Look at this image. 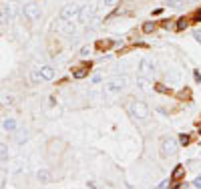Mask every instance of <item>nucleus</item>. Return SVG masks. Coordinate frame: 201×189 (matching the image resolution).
Segmentation results:
<instances>
[{
    "instance_id": "23",
    "label": "nucleus",
    "mask_w": 201,
    "mask_h": 189,
    "mask_svg": "<svg viewBox=\"0 0 201 189\" xmlns=\"http://www.w3.org/2000/svg\"><path fill=\"white\" fill-rule=\"evenodd\" d=\"M89 52H90V46H83L80 48V55L83 56H89Z\"/></svg>"
},
{
    "instance_id": "10",
    "label": "nucleus",
    "mask_w": 201,
    "mask_h": 189,
    "mask_svg": "<svg viewBox=\"0 0 201 189\" xmlns=\"http://www.w3.org/2000/svg\"><path fill=\"white\" fill-rule=\"evenodd\" d=\"M167 80H169V85H179V83H181V73H179V70H169Z\"/></svg>"
},
{
    "instance_id": "25",
    "label": "nucleus",
    "mask_w": 201,
    "mask_h": 189,
    "mask_svg": "<svg viewBox=\"0 0 201 189\" xmlns=\"http://www.w3.org/2000/svg\"><path fill=\"white\" fill-rule=\"evenodd\" d=\"M193 38H195L197 42H201V30H195V32H193Z\"/></svg>"
},
{
    "instance_id": "9",
    "label": "nucleus",
    "mask_w": 201,
    "mask_h": 189,
    "mask_svg": "<svg viewBox=\"0 0 201 189\" xmlns=\"http://www.w3.org/2000/svg\"><path fill=\"white\" fill-rule=\"evenodd\" d=\"M137 87H139V91L147 93V91L151 89V83H149V78H147L145 75H139V77H137Z\"/></svg>"
},
{
    "instance_id": "14",
    "label": "nucleus",
    "mask_w": 201,
    "mask_h": 189,
    "mask_svg": "<svg viewBox=\"0 0 201 189\" xmlns=\"http://www.w3.org/2000/svg\"><path fill=\"white\" fill-rule=\"evenodd\" d=\"M2 129L8 131V133H12V131L16 129V121H14V119H6V121L2 123Z\"/></svg>"
},
{
    "instance_id": "12",
    "label": "nucleus",
    "mask_w": 201,
    "mask_h": 189,
    "mask_svg": "<svg viewBox=\"0 0 201 189\" xmlns=\"http://www.w3.org/2000/svg\"><path fill=\"white\" fill-rule=\"evenodd\" d=\"M36 179H38L40 183H48V181H50V171H48V169H40V171L36 173Z\"/></svg>"
},
{
    "instance_id": "11",
    "label": "nucleus",
    "mask_w": 201,
    "mask_h": 189,
    "mask_svg": "<svg viewBox=\"0 0 201 189\" xmlns=\"http://www.w3.org/2000/svg\"><path fill=\"white\" fill-rule=\"evenodd\" d=\"M40 75H42V78L50 80V78H55V68L48 67V65H45V67H40Z\"/></svg>"
},
{
    "instance_id": "4",
    "label": "nucleus",
    "mask_w": 201,
    "mask_h": 189,
    "mask_svg": "<svg viewBox=\"0 0 201 189\" xmlns=\"http://www.w3.org/2000/svg\"><path fill=\"white\" fill-rule=\"evenodd\" d=\"M131 113H133V117H137V119H147L149 117V107H147L143 101H135L133 105H131Z\"/></svg>"
},
{
    "instance_id": "8",
    "label": "nucleus",
    "mask_w": 201,
    "mask_h": 189,
    "mask_svg": "<svg viewBox=\"0 0 201 189\" xmlns=\"http://www.w3.org/2000/svg\"><path fill=\"white\" fill-rule=\"evenodd\" d=\"M12 6H2V10H0V22L2 24H10L12 22Z\"/></svg>"
},
{
    "instance_id": "28",
    "label": "nucleus",
    "mask_w": 201,
    "mask_h": 189,
    "mask_svg": "<svg viewBox=\"0 0 201 189\" xmlns=\"http://www.w3.org/2000/svg\"><path fill=\"white\" fill-rule=\"evenodd\" d=\"M157 91H159V93H167V89H165L163 85H157Z\"/></svg>"
},
{
    "instance_id": "26",
    "label": "nucleus",
    "mask_w": 201,
    "mask_h": 189,
    "mask_svg": "<svg viewBox=\"0 0 201 189\" xmlns=\"http://www.w3.org/2000/svg\"><path fill=\"white\" fill-rule=\"evenodd\" d=\"M177 26H179V28H185V26H187V20H185V18H181Z\"/></svg>"
},
{
    "instance_id": "1",
    "label": "nucleus",
    "mask_w": 201,
    "mask_h": 189,
    "mask_svg": "<svg viewBox=\"0 0 201 189\" xmlns=\"http://www.w3.org/2000/svg\"><path fill=\"white\" fill-rule=\"evenodd\" d=\"M125 85H127V78H111V80H107L105 83V87H103V95L105 97H115V95H119L121 91L125 89Z\"/></svg>"
},
{
    "instance_id": "20",
    "label": "nucleus",
    "mask_w": 201,
    "mask_h": 189,
    "mask_svg": "<svg viewBox=\"0 0 201 189\" xmlns=\"http://www.w3.org/2000/svg\"><path fill=\"white\" fill-rule=\"evenodd\" d=\"M153 28H155V24H153V22H145V24H143V30H145V32H151Z\"/></svg>"
},
{
    "instance_id": "5",
    "label": "nucleus",
    "mask_w": 201,
    "mask_h": 189,
    "mask_svg": "<svg viewBox=\"0 0 201 189\" xmlns=\"http://www.w3.org/2000/svg\"><path fill=\"white\" fill-rule=\"evenodd\" d=\"M78 12H80V8L78 6H75V4H68V6H65L62 8V12H60V20H75L78 16Z\"/></svg>"
},
{
    "instance_id": "24",
    "label": "nucleus",
    "mask_w": 201,
    "mask_h": 189,
    "mask_svg": "<svg viewBox=\"0 0 201 189\" xmlns=\"http://www.w3.org/2000/svg\"><path fill=\"white\" fill-rule=\"evenodd\" d=\"M117 2H119V0H103V4H105V6H115Z\"/></svg>"
},
{
    "instance_id": "7",
    "label": "nucleus",
    "mask_w": 201,
    "mask_h": 189,
    "mask_svg": "<svg viewBox=\"0 0 201 189\" xmlns=\"http://www.w3.org/2000/svg\"><path fill=\"white\" fill-rule=\"evenodd\" d=\"M175 151H177V143H175L173 139H165V141H163V147H161V153L167 157V155H173Z\"/></svg>"
},
{
    "instance_id": "16",
    "label": "nucleus",
    "mask_w": 201,
    "mask_h": 189,
    "mask_svg": "<svg viewBox=\"0 0 201 189\" xmlns=\"http://www.w3.org/2000/svg\"><path fill=\"white\" fill-rule=\"evenodd\" d=\"M8 157V147L4 143H0V159H6Z\"/></svg>"
},
{
    "instance_id": "29",
    "label": "nucleus",
    "mask_w": 201,
    "mask_h": 189,
    "mask_svg": "<svg viewBox=\"0 0 201 189\" xmlns=\"http://www.w3.org/2000/svg\"><path fill=\"white\" fill-rule=\"evenodd\" d=\"M191 2H197V0H191Z\"/></svg>"
},
{
    "instance_id": "27",
    "label": "nucleus",
    "mask_w": 201,
    "mask_h": 189,
    "mask_svg": "<svg viewBox=\"0 0 201 189\" xmlns=\"http://www.w3.org/2000/svg\"><path fill=\"white\" fill-rule=\"evenodd\" d=\"M193 187H201V177H195V181H193Z\"/></svg>"
},
{
    "instance_id": "15",
    "label": "nucleus",
    "mask_w": 201,
    "mask_h": 189,
    "mask_svg": "<svg viewBox=\"0 0 201 189\" xmlns=\"http://www.w3.org/2000/svg\"><path fill=\"white\" fill-rule=\"evenodd\" d=\"M30 77H32V80H34V83H38V80L42 78V75H40V68H34L32 73H30Z\"/></svg>"
},
{
    "instance_id": "17",
    "label": "nucleus",
    "mask_w": 201,
    "mask_h": 189,
    "mask_svg": "<svg viewBox=\"0 0 201 189\" xmlns=\"http://www.w3.org/2000/svg\"><path fill=\"white\" fill-rule=\"evenodd\" d=\"M165 4H167V6H173V8H179V6L183 4V0H165Z\"/></svg>"
},
{
    "instance_id": "6",
    "label": "nucleus",
    "mask_w": 201,
    "mask_h": 189,
    "mask_svg": "<svg viewBox=\"0 0 201 189\" xmlns=\"http://www.w3.org/2000/svg\"><path fill=\"white\" fill-rule=\"evenodd\" d=\"M153 68H155V63L151 60V58H141V63H139V75H151L153 73Z\"/></svg>"
},
{
    "instance_id": "19",
    "label": "nucleus",
    "mask_w": 201,
    "mask_h": 189,
    "mask_svg": "<svg viewBox=\"0 0 201 189\" xmlns=\"http://www.w3.org/2000/svg\"><path fill=\"white\" fill-rule=\"evenodd\" d=\"M75 77H77V78H83V77H87V68H78L77 73H75Z\"/></svg>"
},
{
    "instance_id": "21",
    "label": "nucleus",
    "mask_w": 201,
    "mask_h": 189,
    "mask_svg": "<svg viewBox=\"0 0 201 189\" xmlns=\"http://www.w3.org/2000/svg\"><path fill=\"white\" fill-rule=\"evenodd\" d=\"M181 175H183V167H181V165H177V169H175V173H173V179L181 177Z\"/></svg>"
},
{
    "instance_id": "13",
    "label": "nucleus",
    "mask_w": 201,
    "mask_h": 189,
    "mask_svg": "<svg viewBox=\"0 0 201 189\" xmlns=\"http://www.w3.org/2000/svg\"><path fill=\"white\" fill-rule=\"evenodd\" d=\"M58 30L60 32H75V22L73 20H65V22L58 26Z\"/></svg>"
},
{
    "instance_id": "22",
    "label": "nucleus",
    "mask_w": 201,
    "mask_h": 189,
    "mask_svg": "<svg viewBox=\"0 0 201 189\" xmlns=\"http://www.w3.org/2000/svg\"><path fill=\"white\" fill-rule=\"evenodd\" d=\"M24 141H28V131L20 133V137H18V143H24Z\"/></svg>"
},
{
    "instance_id": "18",
    "label": "nucleus",
    "mask_w": 201,
    "mask_h": 189,
    "mask_svg": "<svg viewBox=\"0 0 201 189\" xmlns=\"http://www.w3.org/2000/svg\"><path fill=\"white\" fill-rule=\"evenodd\" d=\"M2 105H12V101H14V97H12V95H8V97H2Z\"/></svg>"
},
{
    "instance_id": "3",
    "label": "nucleus",
    "mask_w": 201,
    "mask_h": 189,
    "mask_svg": "<svg viewBox=\"0 0 201 189\" xmlns=\"http://www.w3.org/2000/svg\"><path fill=\"white\" fill-rule=\"evenodd\" d=\"M95 12H97V6H95V4L83 6L80 12H78V22L80 24H89L90 20H93V16H95Z\"/></svg>"
},
{
    "instance_id": "2",
    "label": "nucleus",
    "mask_w": 201,
    "mask_h": 189,
    "mask_svg": "<svg viewBox=\"0 0 201 189\" xmlns=\"http://www.w3.org/2000/svg\"><path fill=\"white\" fill-rule=\"evenodd\" d=\"M22 14H24V18H28L30 22H38L42 18V10L36 4H26V6H22Z\"/></svg>"
}]
</instances>
